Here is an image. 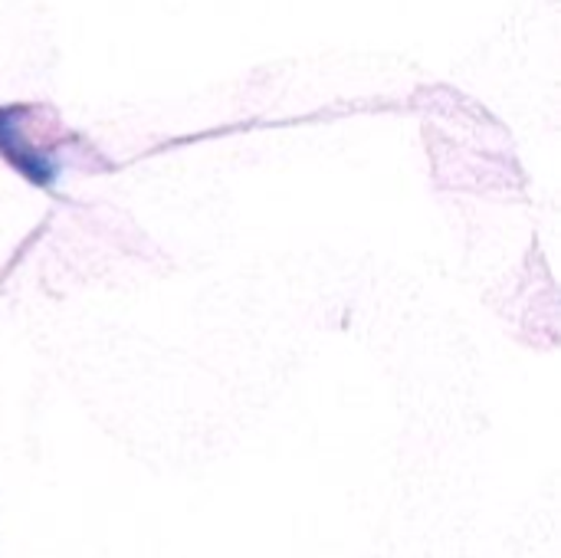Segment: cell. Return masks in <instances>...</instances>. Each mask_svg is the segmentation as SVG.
<instances>
[{
    "label": "cell",
    "mask_w": 561,
    "mask_h": 558,
    "mask_svg": "<svg viewBox=\"0 0 561 558\" xmlns=\"http://www.w3.org/2000/svg\"><path fill=\"white\" fill-rule=\"evenodd\" d=\"M20 112L23 105H0V158L10 168H16L30 184L49 187L59 178V164L53 161L49 151H43L39 145L26 138Z\"/></svg>",
    "instance_id": "cell-1"
}]
</instances>
